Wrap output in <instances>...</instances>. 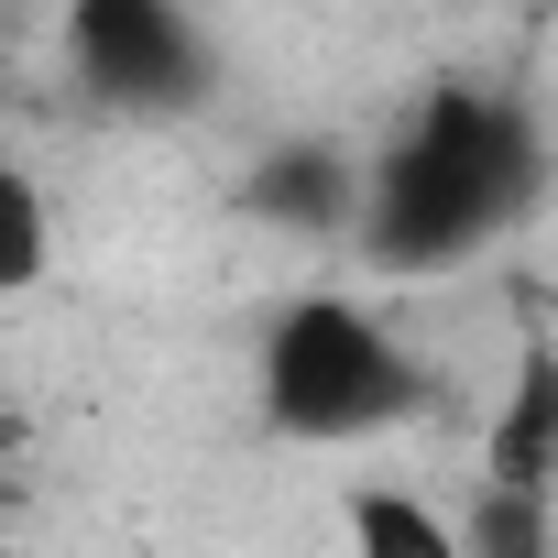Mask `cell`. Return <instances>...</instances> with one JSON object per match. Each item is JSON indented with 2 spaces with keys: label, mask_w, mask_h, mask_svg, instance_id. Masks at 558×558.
<instances>
[{
  "label": "cell",
  "mask_w": 558,
  "mask_h": 558,
  "mask_svg": "<svg viewBox=\"0 0 558 558\" xmlns=\"http://www.w3.org/2000/svg\"><path fill=\"white\" fill-rule=\"evenodd\" d=\"M536 197H547V121H536V99L449 77L362 154L351 241H362L373 274H395V286H438V274L482 263L504 230H525Z\"/></svg>",
  "instance_id": "cell-1"
},
{
  "label": "cell",
  "mask_w": 558,
  "mask_h": 558,
  "mask_svg": "<svg viewBox=\"0 0 558 558\" xmlns=\"http://www.w3.org/2000/svg\"><path fill=\"white\" fill-rule=\"evenodd\" d=\"M263 427L296 449H362L384 427H405L427 405V362L405 351V329L362 296H296L274 307L263 362H252Z\"/></svg>",
  "instance_id": "cell-2"
},
{
  "label": "cell",
  "mask_w": 558,
  "mask_h": 558,
  "mask_svg": "<svg viewBox=\"0 0 558 558\" xmlns=\"http://www.w3.org/2000/svg\"><path fill=\"white\" fill-rule=\"evenodd\" d=\"M66 66L99 110L175 121L208 88V34L186 23V0H66Z\"/></svg>",
  "instance_id": "cell-3"
},
{
  "label": "cell",
  "mask_w": 558,
  "mask_h": 558,
  "mask_svg": "<svg viewBox=\"0 0 558 558\" xmlns=\"http://www.w3.org/2000/svg\"><path fill=\"white\" fill-rule=\"evenodd\" d=\"M351 197H362V154L340 143H274L263 175L241 186V208H263L274 230H351Z\"/></svg>",
  "instance_id": "cell-4"
},
{
  "label": "cell",
  "mask_w": 558,
  "mask_h": 558,
  "mask_svg": "<svg viewBox=\"0 0 558 558\" xmlns=\"http://www.w3.org/2000/svg\"><path fill=\"white\" fill-rule=\"evenodd\" d=\"M547 460H558V384H547V351L525 340L514 395H504V416H493V438H482V482H504V493H547Z\"/></svg>",
  "instance_id": "cell-5"
},
{
  "label": "cell",
  "mask_w": 558,
  "mask_h": 558,
  "mask_svg": "<svg viewBox=\"0 0 558 558\" xmlns=\"http://www.w3.org/2000/svg\"><path fill=\"white\" fill-rule=\"evenodd\" d=\"M45 263H56V208H45V186L23 165H0V307L34 296Z\"/></svg>",
  "instance_id": "cell-6"
},
{
  "label": "cell",
  "mask_w": 558,
  "mask_h": 558,
  "mask_svg": "<svg viewBox=\"0 0 558 558\" xmlns=\"http://www.w3.org/2000/svg\"><path fill=\"white\" fill-rule=\"evenodd\" d=\"M351 536L362 547H395V558H460V525L427 514V504H405V493H362L351 504Z\"/></svg>",
  "instance_id": "cell-7"
},
{
  "label": "cell",
  "mask_w": 558,
  "mask_h": 558,
  "mask_svg": "<svg viewBox=\"0 0 558 558\" xmlns=\"http://www.w3.org/2000/svg\"><path fill=\"white\" fill-rule=\"evenodd\" d=\"M504 12H514V23H547V12H558V0H504Z\"/></svg>",
  "instance_id": "cell-8"
}]
</instances>
